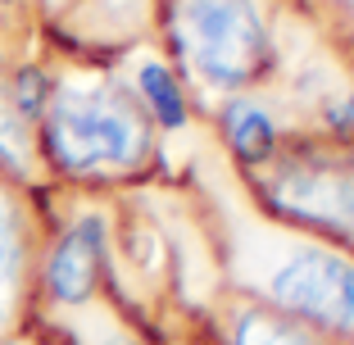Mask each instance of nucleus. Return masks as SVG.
I'll return each mask as SVG.
<instances>
[{
  "label": "nucleus",
  "instance_id": "12",
  "mask_svg": "<svg viewBox=\"0 0 354 345\" xmlns=\"http://www.w3.org/2000/svg\"><path fill=\"white\" fill-rule=\"evenodd\" d=\"M327 123H332V132H354V91L345 95L332 114H327Z\"/></svg>",
  "mask_w": 354,
  "mask_h": 345
},
{
  "label": "nucleus",
  "instance_id": "8",
  "mask_svg": "<svg viewBox=\"0 0 354 345\" xmlns=\"http://www.w3.org/2000/svg\"><path fill=\"white\" fill-rule=\"evenodd\" d=\"M218 136L223 146L232 150L241 168H254L281 146V127L268 114V105L250 100V95H227L218 109Z\"/></svg>",
  "mask_w": 354,
  "mask_h": 345
},
{
  "label": "nucleus",
  "instance_id": "1",
  "mask_svg": "<svg viewBox=\"0 0 354 345\" xmlns=\"http://www.w3.org/2000/svg\"><path fill=\"white\" fill-rule=\"evenodd\" d=\"M159 127L123 82H55L37 123V159L77 187L141 178L155 164Z\"/></svg>",
  "mask_w": 354,
  "mask_h": 345
},
{
  "label": "nucleus",
  "instance_id": "6",
  "mask_svg": "<svg viewBox=\"0 0 354 345\" xmlns=\"http://www.w3.org/2000/svg\"><path fill=\"white\" fill-rule=\"evenodd\" d=\"M37 282V227L23 205V187L0 178V332H10L28 309Z\"/></svg>",
  "mask_w": 354,
  "mask_h": 345
},
{
  "label": "nucleus",
  "instance_id": "3",
  "mask_svg": "<svg viewBox=\"0 0 354 345\" xmlns=\"http://www.w3.org/2000/svg\"><path fill=\"white\" fill-rule=\"evenodd\" d=\"M245 295L300 318L332 341H354V250L309 232L268 236V245H254L245 259Z\"/></svg>",
  "mask_w": 354,
  "mask_h": 345
},
{
  "label": "nucleus",
  "instance_id": "10",
  "mask_svg": "<svg viewBox=\"0 0 354 345\" xmlns=\"http://www.w3.org/2000/svg\"><path fill=\"white\" fill-rule=\"evenodd\" d=\"M37 127L14 109L10 91H5V77H0V178L28 187L37 178Z\"/></svg>",
  "mask_w": 354,
  "mask_h": 345
},
{
  "label": "nucleus",
  "instance_id": "13",
  "mask_svg": "<svg viewBox=\"0 0 354 345\" xmlns=\"http://www.w3.org/2000/svg\"><path fill=\"white\" fill-rule=\"evenodd\" d=\"M14 5H19V0H0V10H14Z\"/></svg>",
  "mask_w": 354,
  "mask_h": 345
},
{
  "label": "nucleus",
  "instance_id": "4",
  "mask_svg": "<svg viewBox=\"0 0 354 345\" xmlns=\"http://www.w3.org/2000/svg\"><path fill=\"white\" fill-rule=\"evenodd\" d=\"M173 37L191 77L223 95H245L277 64L259 0H182Z\"/></svg>",
  "mask_w": 354,
  "mask_h": 345
},
{
  "label": "nucleus",
  "instance_id": "9",
  "mask_svg": "<svg viewBox=\"0 0 354 345\" xmlns=\"http://www.w3.org/2000/svg\"><path fill=\"white\" fill-rule=\"evenodd\" d=\"M132 91H136L141 109L150 114V123H155L159 132H182V127L191 123L187 86H182V77H177L164 59H141L136 64Z\"/></svg>",
  "mask_w": 354,
  "mask_h": 345
},
{
  "label": "nucleus",
  "instance_id": "5",
  "mask_svg": "<svg viewBox=\"0 0 354 345\" xmlns=\"http://www.w3.org/2000/svg\"><path fill=\"white\" fill-rule=\"evenodd\" d=\"M104 263H109V223L104 214L86 209L50 236L37 259L32 291L55 309H86L104 286Z\"/></svg>",
  "mask_w": 354,
  "mask_h": 345
},
{
  "label": "nucleus",
  "instance_id": "11",
  "mask_svg": "<svg viewBox=\"0 0 354 345\" xmlns=\"http://www.w3.org/2000/svg\"><path fill=\"white\" fill-rule=\"evenodd\" d=\"M0 77H5V91H10L14 109H19V114L37 127V123H41V114H46V105H50L55 82H59V77H55L46 64H37V59L14 64L10 73H0Z\"/></svg>",
  "mask_w": 354,
  "mask_h": 345
},
{
  "label": "nucleus",
  "instance_id": "7",
  "mask_svg": "<svg viewBox=\"0 0 354 345\" xmlns=\"http://www.w3.org/2000/svg\"><path fill=\"white\" fill-rule=\"evenodd\" d=\"M227 345H332V336L313 332L309 323L281 314L254 295H241L227 309Z\"/></svg>",
  "mask_w": 354,
  "mask_h": 345
},
{
  "label": "nucleus",
  "instance_id": "2",
  "mask_svg": "<svg viewBox=\"0 0 354 345\" xmlns=\"http://www.w3.org/2000/svg\"><path fill=\"white\" fill-rule=\"evenodd\" d=\"M263 209L323 241H354V132L281 136L263 164L245 168Z\"/></svg>",
  "mask_w": 354,
  "mask_h": 345
},
{
  "label": "nucleus",
  "instance_id": "14",
  "mask_svg": "<svg viewBox=\"0 0 354 345\" xmlns=\"http://www.w3.org/2000/svg\"><path fill=\"white\" fill-rule=\"evenodd\" d=\"M0 345H23V341H0Z\"/></svg>",
  "mask_w": 354,
  "mask_h": 345
}]
</instances>
